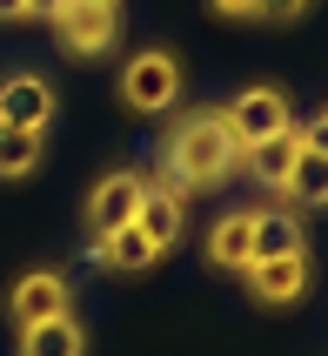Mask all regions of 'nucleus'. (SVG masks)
<instances>
[{
	"mask_svg": "<svg viewBox=\"0 0 328 356\" xmlns=\"http://www.w3.org/2000/svg\"><path fill=\"white\" fill-rule=\"evenodd\" d=\"M54 34L74 60H94L121 40V0H67L54 14Z\"/></svg>",
	"mask_w": 328,
	"mask_h": 356,
	"instance_id": "obj_3",
	"label": "nucleus"
},
{
	"mask_svg": "<svg viewBox=\"0 0 328 356\" xmlns=\"http://www.w3.org/2000/svg\"><path fill=\"white\" fill-rule=\"evenodd\" d=\"M94 262H101V269H114V276H141V269H155L161 256H155V242L128 222V229H114V236L94 242Z\"/></svg>",
	"mask_w": 328,
	"mask_h": 356,
	"instance_id": "obj_12",
	"label": "nucleus"
},
{
	"mask_svg": "<svg viewBox=\"0 0 328 356\" xmlns=\"http://www.w3.org/2000/svg\"><path fill=\"white\" fill-rule=\"evenodd\" d=\"M27 14V0H0V20H20Z\"/></svg>",
	"mask_w": 328,
	"mask_h": 356,
	"instance_id": "obj_21",
	"label": "nucleus"
},
{
	"mask_svg": "<svg viewBox=\"0 0 328 356\" xmlns=\"http://www.w3.org/2000/svg\"><path fill=\"white\" fill-rule=\"evenodd\" d=\"M248 276V296L254 302H268V309H282V302H295V296H309V249H288V256H261V262H248L241 269Z\"/></svg>",
	"mask_w": 328,
	"mask_h": 356,
	"instance_id": "obj_6",
	"label": "nucleus"
},
{
	"mask_svg": "<svg viewBox=\"0 0 328 356\" xmlns=\"http://www.w3.org/2000/svg\"><path fill=\"white\" fill-rule=\"evenodd\" d=\"M20 356H87V330H80L74 316L27 323V330H20Z\"/></svg>",
	"mask_w": 328,
	"mask_h": 356,
	"instance_id": "obj_13",
	"label": "nucleus"
},
{
	"mask_svg": "<svg viewBox=\"0 0 328 356\" xmlns=\"http://www.w3.org/2000/svg\"><path fill=\"white\" fill-rule=\"evenodd\" d=\"M302 249V222L282 216V209H254V262L261 256H288Z\"/></svg>",
	"mask_w": 328,
	"mask_h": 356,
	"instance_id": "obj_14",
	"label": "nucleus"
},
{
	"mask_svg": "<svg viewBox=\"0 0 328 356\" xmlns=\"http://www.w3.org/2000/svg\"><path fill=\"white\" fill-rule=\"evenodd\" d=\"M221 121H228V135H234V148H241V155H248L254 141H268V135H282V128H295L288 95H282V88H241V95L221 108Z\"/></svg>",
	"mask_w": 328,
	"mask_h": 356,
	"instance_id": "obj_4",
	"label": "nucleus"
},
{
	"mask_svg": "<svg viewBox=\"0 0 328 356\" xmlns=\"http://www.w3.org/2000/svg\"><path fill=\"white\" fill-rule=\"evenodd\" d=\"M40 161V135H27V128H0V175H34Z\"/></svg>",
	"mask_w": 328,
	"mask_h": 356,
	"instance_id": "obj_16",
	"label": "nucleus"
},
{
	"mask_svg": "<svg viewBox=\"0 0 328 356\" xmlns=\"http://www.w3.org/2000/svg\"><path fill=\"white\" fill-rule=\"evenodd\" d=\"M7 316L27 330V323H54V316H74V289L60 269H27V276L7 289Z\"/></svg>",
	"mask_w": 328,
	"mask_h": 356,
	"instance_id": "obj_5",
	"label": "nucleus"
},
{
	"mask_svg": "<svg viewBox=\"0 0 328 356\" xmlns=\"http://www.w3.org/2000/svg\"><path fill=\"white\" fill-rule=\"evenodd\" d=\"M302 148H309V155H328V115H315L309 128H302Z\"/></svg>",
	"mask_w": 328,
	"mask_h": 356,
	"instance_id": "obj_18",
	"label": "nucleus"
},
{
	"mask_svg": "<svg viewBox=\"0 0 328 356\" xmlns=\"http://www.w3.org/2000/svg\"><path fill=\"white\" fill-rule=\"evenodd\" d=\"M201 256L208 269H248L254 262V209H228V216H214V229L201 236Z\"/></svg>",
	"mask_w": 328,
	"mask_h": 356,
	"instance_id": "obj_10",
	"label": "nucleus"
},
{
	"mask_svg": "<svg viewBox=\"0 0 328 356\" xmlns=\"http://www.w3.org/2000/svg\"><path fill=\"white\" fill-rule=\"evenodd\" d=\"M181 222H188V195H174L168 181H148L141 188V209H135V229L155 242V256H168L181 242Z\"/></svg>",
	"mask_w": 328,
	"mask_h": 356,
	"instance_id": "obj_9",
	"label": "nucleus"
},
{
	"mask_svg": "<svg viewBox=\"0 0 328 356\" xmlns=\"http://www.w3.org/2000/svg\"><path fill=\"white\" fill-rule=\"evenodd\" d=\"M54 121V88L40 74H14L0 81V128H27V135H47Z\"/></svg>",
	"mask_w": 328,
	"mask_h": 356,
	"instance_id": "obj_8",
	"label": "nucleus"
},
{
	"mask_svg": "<svg viewBox=\"0 0 328 356\" xmlns=\"http://www.w3.org/2000/svg\"><path fill=\"white\" fill-rule=\"evenodd\" d=\"M174 101H181V60H174L168 47L128 54V67H121V108H135V115H168Z\"/></svg>",
	"mask_w": 328,
	"mask_h": 356,
	"instance_id": "obj_2",
	"label": "nucleus"
},
{
	"mask_svg": "<svg viewBox=\"0 0 328 356\" xmlns=\"http://www.w3.org/2000/svg\"><path fill=\"white\" fill-rule=\"evenodd\" d=\"M141 188H148V181L128 175V168L101 175L94 195H87V236L101 242V236H114V229H128V222H135V209H141Z\"/></svg>",
	"mask_w": 328,
	"mask_h": 356,
	"instance_id": "obj_7",
	"label": "nucleus"
},
{
	"mask_svg": "<svg viewBox=\"0 0 328 356\" xmlns=\"http://www.w3.org/2000/svg\"><path fill=\"white\" fill-rule=\"evenodd\" d=\"M309 0H261V20H302Z\"/></svg>",
	"mask_w": 328,
	"mask_h": 356,
	"instance_id": "obj_17",
	"label": "nucleus"
},
{
	"mask_svg": "<svg viewBox=\"0 0 328 356\" xmlns=\"http://www.w3.org/2000/svg\"><path fill=\"white\" fill-rule=\"evenodd\" d=\"M295 161H302V128H282V135H268V141H254L248 155H241V168H248L261 188H288V175H295Z\"/></svg>",
	"mask_w": 328,
	"mask_h": 356,
	"instance_id": "obj_11",
	"label": "nucleus"
},
{
	"mask_svg": "<svg viewBox=\"0 0 328 356\" xmlns=\"http://www.w3.org/2000/svg\"><path fill=\"white\" fill-rule=\"evenodd\" d=\"M282 195L302 202V209H328V155H309L302 148V161H295V175H288Z\"/></svg>",
	"mask_w": 328,
	"mask_h": 356,
	"instance_id": "obj_15",
	"label": "nucleus"
},
{
	"mask_svg": "<svg viewBox=\"0 0 328 356\" xmlns=\"http://www.w3.org/2000/svg\"><path fill=\"white\" fill-rule=\"evenodd\" d=\"M241 168V148H234L221 108H201V115H181L161 141V181L174 195H201V188H221V181Z\"/></svg>",
	"mask_w": 328,
	"mask_h": 356,
	"instance_id": "obj_1",
	"label": "nucleus"
},
{
	"mask_svg": "<svg viewBox=\"0 0 328 356\" xmlns=\"http://www.w3.org/2000/svg\"><path fill=\"white\" fill-rule=\"evenodd\" d=\"M60 7H67V0H27V14H40V20H54Z\"/></svg>",
	"mask_w": 328,
	"mask_h": 356,
	"instance_id": "obj_20",
	"label": "nucleus"
},
{
	"mask_svg": "<svg viewBox=\"0 0 328 356\" xmlns=\"http://www.w3.org/2000/svg\"><path fill=\"white\" fill-rule=\"evenodd\" d=\"M214 14H228V20H261V0H214Z\"/></svg>",
	"mask_w": 328,
	"mask_h": 356,
	"instance_id": "obj_19",
	"label": "nucleus"
}]
</instances>
